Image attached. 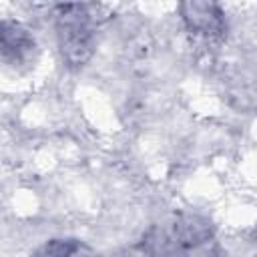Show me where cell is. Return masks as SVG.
Masks as SVG:
<instances>
[{"mask_svg":"<svg viewBox=\"0 0 257 257\" xmlns=\"http://www.w3.org/2000/svg\"><path fill=\"white\" fill-rule=\"evenodd\" d=\"M0 52L2 60L12 68L30 66L36 56V40L30 28L4 18L0 24Z\"/></svg>","mask_w":257,"mask_h":257,"instance_id":"3957f363","label":"cell"},{"mask_svg":"<svg viewBox=\"0 0 257 257\" xmlns=\"http://www.w3.org/2000/svg\"><path fill=\"white\" fill-rule=\"evenodd\" d=\"M227 96L239 108L257 106V74L247 68L233 70L227 76Z\"/></svg>","mask_w":257,"mask_h":257,"instance_id":"5b68a950","label":"cell"},{"mask_svg":"<svg viewBox=\"0 0 257 257\" xmlns=\"http://www.w3.org/2000/svg\"><path fill=\"white\" fill-rule=\"evenodd\" d=\"M30 257H98V255L78 239L58 237L36 247Z\"/></svg>","mask_w":257,"mask_h":257,"instance_id":"8992f818","label":"cell"},{"mask_svg":"<svg viewBox=\"0 0 257 257\" xmlns=\"http://www.w3.org/2000/svg\"><path fill=\"white\" fill-rule=\"evenodd\" d=\"M179 14L185 30L203 44H219L227 36L225 10L217 2L187 0L179 4Z\"/></svg>","mask_w":257,"mask_h":257,"instance_id":"7a4b0ae2","label":"cell"},{"mask_svg":"<svg viewBox=\"0 0 257 257\" xmlns=\"http://www.w3.org/2000/svg\"><path fill=\"white\" fill-rule=\"evenodd\" d=\"M108 18L102 4L54 6V30L58 50L68 68H82L94 54L96 30Z\"/></svg>","mask_w":257,"mask_h":257,"instance_id":"6da1fadb","label":"cell"},{"mask_svg":"<svg viewBox=\"0 0 257 257\" xmlns=\"http://www.w3.org/2000/svg\"><path fill=\"white\" fill-rule=\"evenodd\" d=\"M169 231H171L173 251L175 253L215 239V229H213L211 221L207 217H203V215H197V213L179 215L173 221V225L169 227ZM175 253H173V257H175Z\"/></svg>","mask_w":257,"mask_h":257,"instance_id":"277c9868","label":"cell"}]
</instances>
